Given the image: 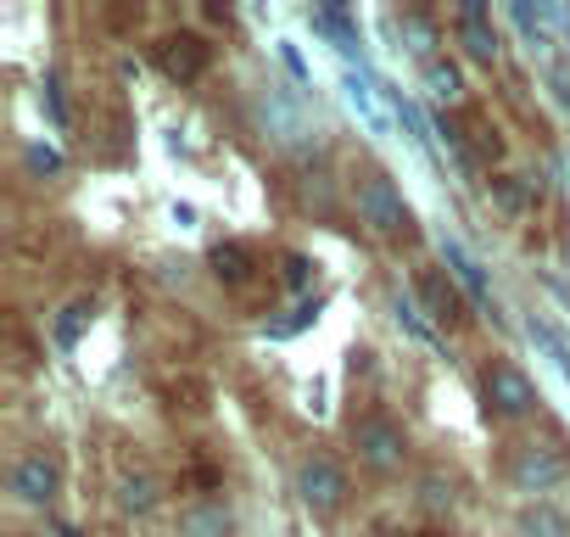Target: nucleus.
Listing matches in <instances>:
<instances>
[{
    "label": "nucleus",
    "instance_id": "nucleus-1",
    "mask_svg": "<svg viewBox=\"0 0 570 537\" xmlns=\"http://www.w3.org/2000/svg\"><path fill=\"white\" fill-rule=\"evenodd\" d=\"M353 196H358V218H364L375 235H414V213H409L403 191H397L381 168H370Z\"/></svg>",
    "mask_w": 570,
    "mask_h": 537
},
{
    "label": "nucleus",
    "instance_id": "nucleus-2",
    "mask_svg": "<svg viewBox=\"0 0 570 537\" xmlns=\"http://www.w3.org/2000/svg\"><path fill=\"white\" fill-rule=\"evenodd\" d=\"M353 448H358V459H364L370 470L392 476V470L409 459V431H403L392 414H364V420H353Z\"/></svg>",
    "mask_w": 570,
    "mask_h": 537
},
{
    "label": "nucleus",
    "instance_id": "nucleus-3",
    "mask_svg": "<svg viewBox=\"0 0 570 537\" xmlns=\"http://www.w3.org/2000/svg\"><path fill=\"white\" fill-rule=\"evenodd\" d=\"M509 481L514 492H553L559 481H570V453L559 442H520V453L509 459Z\"/></svg>",
    "mask_w": 570,
    "mask_h": 537
},
{
    "label": "nucleus",
    "instance_id": "nucleus-4",
    "mask_svg": "<svg viewBox=\"0 0 570 537\" xmlns=\"http://www.w3.org/2000/svg\"><path fill=\"white\" fill-rule=\"evenodd\" d=\"M297 492H303V504H308L320 520H331V515L347 504V470H342L331 453H308L303 470H297Z\"/></svg>",
    "mask_w": 570,
    "mask_h": 537
},
{
    "label": "nucleus",
    "instance_id": "nucleus-5",
    "mask_svg": "<svg viewBox=\"0 0 570 537\" xmlns=\"http://www.w3.org/2000/svg\"><path fill=\"white\" fill-rule=\"evenodd\" d=\"M481 403H487V414H498V420H525L542 398H537V387H531L514 364H492V370L481 375Z\"/></svg>",
    "mask_w": 570,
    "mask_h": 537
},
{
    "label": "nucleus",
    "instance_id": "nucleus-6",
    "mask_svg": "<svg viewBox=\"0 0 570 537\" xmlns=\"http://www.w3.org/2000/svg\"><path fill=\"white\" fill-rule=\"evenodd\" d=\"M442 263L453 268V281L470 292V303H475L481 314H492V320H498V309H492V286H487V268L470 257V246H464L459 235H442Z\"/></svg>",
    "mask_w": 570,
    "mask_h": 537
},
{
    "label": "nucleus",
    "instance_id": "nucleus-7",
    "mask_svg": "<svg viewBox=\"0 0 570 537\" xmlns=\"http://www.w3.org/2000/svg\"><path fill=\"white\" fill-rule=\"evenodd\" d=\"M57 487H62V476H57V465H51L46 453H23V459L12 465V492H18V504L46 509V504L57 498Z\"/></svg>",
    "mask_w": 570,
    "mask_h": 537
},
{
    "label": "nucleus",
    "instance_id": "nucleus-8",
    "mask_svg": "<svg viewBox=\"0 0 570 537\" xmlns=\"http://www.w3.org/2000/svg\"><path fill=\"white\" fill-rule=\"evenodd\" d=\"M207 46L196 40V35H168L163 46H157V68L168 74V79H179V85H196L202 74H207Z\"/></svg>",
    "mask_w": 570,
    "mask_h": 537
},
{
    "label": "nucleus",
    "instance_id": "nucleus-9",
    "mask_svg": "<svg viewBox=\"0 0 570 537\" xmlns=\"http://www.w3.org/2000/svg\"><path fill=\"white\" fill-rule=\"evenodd\" d=\"M459 29H464V51L492 68V62H498V35H492V23H487L481 0H464V7H459Z\"/></svg>",
    "mask_w": 570,
    "mask_h": 537
},
{
    "label": "nucleus",
    "instance_id": "nucleus-10",
    "mask_svg": "<svg viewBox=\"0 0 570 537\" xmlns=\"http://www.w3.org/2000/svg\"><path fill=\"white\" fill-rule=\"evenodd\" d=\"M314 29L331 35V46H336L347 62H358V74H364V40H358V23H353L342 7H320V12H314Z\"/></svg>",
    "mask_w": 570,
    "mask_h": 537
},
{
    "label": "nucleus",
    "instance_id": "nucleus-11",
    "mask_svg": "<svg viewBox=\"0 0 570 537\" xmlns=\"http://www.w3.org/2000/svg\"><path fill=\"white\" fill-rule=\"evenodd\" d=\"M392 29H397L403 51H409V57H420V68H425V62H436L442 35H436V23H431L425 12H397V18H392Z\"/></svg>",
    "mask_w": 570,
    "mask_h": 537
},
{
    "label": "nucleus",
    "instance_id": "nucleus-12",
    "mask_svg": "<svg viewBox=\"0 0 570 537\" xmlns=\"http://www.w3.org/2000/svg\"><path fill=\"white\" fill-rule=\"evenodd\" d=\"M207 263H213V275H218L224 286H246V281L257 275V257H252V246H240V241H218Z\"/></svg>",
    "mask_w": 570,
    "mask_h": 537
},
{
    "label": "nucleus",
    "instance_id": "nucleus-13",
    "mask_svg": "<svg viewBox=\"0 0 570 537\" xmlns=\"http://www.w3.org/2000/svg\"><path fill=\"white\" fill-rule=\"evenodd\" d=\"M347 101H353V113L364 118V129H370V135H386V107H381V85H370L364 74H347Z\"/></svg>",
    "mask_w": 570,
    "mask_h": 537
},
{
    "label": "nucleus",
    "instance_id": "nucleus-14",
    "mask_svg": "<svg viewBox=\"0 0 570 537\" xmlns=\"http://www.w3.org/2000/svg\"><path fill=\"white\" fill-rule=\"evenodd\" d=\"M420 297H425V314L436 325H464V303H459V292L448 281H420Z\"/></svg>",
    "mask_w": 570,
    "mask_h": 537
},
{
    "label": "nucleus",
    "instance_id": "nucleus-15",
    "mask_svg": "<svg viewBox=\"0 0 570 537\" xmlns=\"http://www.w3.org/2000/svg\"><path fill=\"white\" fill-rule=\"evenodd\" d=\"M179 537H229V509L224 504H196L179 515Z\"/></svg>",
    "mask_w": 570,
    "mask_h": 537
},
{
    "label": "nucleus",
    "instance_id": "nucleus-16",
    "mask_svg": "<svg viewBox=\"0 0 570 537\" xmlns=\"http://www.w3.org/2000/svg\"><path fill=\"white\" fill-rule=\"evenodd\" d=\"M520 537H570V515L537 498V504L520 515Z\"/></svg>",
    "mask_w": 570,
    "mask_h": 537
},
{
    "label": "nucleus",
    "instance_id": "nucleus-17",
    "mask_svg": "<svg viewBox=\"0 0 570 537\" xmlns=\"http://www.w3.org/2000/svg\"><path fill=\"white\" fill-rule=\"evenodd\" d=\"M425 90H431V101H442V107H453V101H464V74L453 68V62H425Z\"/></svg>",
    "mask_w": 570,
    "mask_h": 537
},
{
    "label": "nucleus",
    "instance_id": "nucleus-18",
    "mask_svg": "<svg viewBox=\"0 0 570 537\" xmlns=\"http://www.w3.org/2000/svg\"><path fill=\"white\" fill-rule=\"evenodd\" d=\"M525 336H531V342L542 348V359H548V364H553V370L570 381V348L559 342V331H553L548 320H537V314H531V320H525Z\"/></svg>",
    "mask_w": 570,
    "mask_h": 537
},
{
    "label": "nucleus",
    "instance_id": "nucleus-19",
    "mask_svg": "<svg viewBox=\"0 0 570 537\" xmlns=\"http://www.w3.org/2000/svg\"><path fill=\"white\" fill-rule=\"evenodd\" d=\"M118 504H124L129 515H151V509H157V481H151V476H124V481H118Z\"/></svg>",
    "mask_w": 570,
    "mask_h": 537
},
{
    "label": "nucleus",
    "instance_id": "nucleus-20",
    "mask_svg": "<svg viewBox=\"0 0 570 537\" xmlns=\"http://www.w3.org/2000/svg\"><path fill=\"white\" fill-rule=\"evenodd\" d=\"M263 118H268V129H279V140H297V135H303L297 107H292V101H279L274 90H268V101H263Z\"/></svg>",
    "mask_w": 570,
    "mask_h": 537
},
{
    "label": "nucleus",
    "instance_id": "nucleus-21",
    "mask_svg": "<svg viewBox=\"0 0 570 537\" xmlns=\"http://www.w3.org/2000/svg\"><path fill=\"white\" fill-rule=\"evenodd\" d=\"M397 320L409 325V336H420V342H431V348H442V336H436V325L425 320V309L409 297V292H397Z\"/></svg>",
    "mask_w": 570,
    "mask_h": 537
},
{
    "label": "nucleus",
    "instance_id": "nucleus-22",
    "mask_svg": "<svg viewBox=\"0 0 570 537\" xmlns=\"http://www.w3.org/2000/svg\"><path fill=\"white\" fill-rule=\"evenodd\" d=\"M23 157H29V168H35L40 179H57V174L68 168V163H62V152H57V146H46V140H35Z\"/></svg>",
    "mask_w": 570,
    "mask_h": 537
},
{
    "label": "nucleus",
    "instance_id": "nucleus-23",
    "mask_svg": "<svg viewBox=\"0 0 570 537\" xmlns=\"http://www.w3.org/2000/svg\"><path fill=\"white\" fill-rule=\"evenodd\" d=\"M85 320H90V303H73V309H62V320H57V348H73Z\"/></svg>",
    "mask_w": 570,
    "mask_h": 537
},
{
    "label": "nucleus",
    "instance_id": "nucleus-24",
    "mask_svg": "<svg viewBox=\"0 0 570 537\" xmlns=\"http://www.w3.org/2000/svg\"><path fill=\"white\" fill-rule=\"evenodd\" d=\"M279 275H285V286H292V292H303V286L314 281V263H308L303 252H285V263H279Z\"/></svg>",
    "mask_w": 570,
    "mask_h": 537
},
{
    "label": "nucleus",
    "instance_id": "nucleus-25",
    "mask_svg": "<svg viewBox=\"0 0 570 537\" xmlns=\"http://www.w3.org/2000/svg\"><path fill=\"white\" fill-rule=\"evenodd\" d=\"M425 509H453V481H442V476H425Z\"/></svg>",
    "mask_w": 570,
    "mask_h": 537
},
{
    "label": "nucleus",
    "instance_id": "nucleus-26",
    "mask_svg": "<svg viewBox=\"0 0 570 537\" xmlns=\"http://www.w3.org/2000/svg\"><path fill=\"white\" fill-rule=\"evenodd\" d=\"M320 309H325V297H314V303H303L292 320H285V325H274V336H292V331H303V325H314L320 320Z\"/></svg>",
    "mask_w": 570,
    "mask_h": 537
},
{
    "label": "nucleus",
    "instance_id": "nucleus-27",
    "mask_svg": "<svg viewBox=\"0 0 570 537\" xmlns=\"http://www.w3.org/2000/svg\"><path fill=\"white\" fill-rule=\"evenodd\" d=\"M46 107H51V124L62 129L68 124V101H62V79L57 74H46Z\"/></svg>",
    "mask_w": 570,
    "mask_h": 537
},
{
    "label": "nucleus",
    "instance_id": "nucleus-28",
    "mask_svg": "<svg viewBox=\"0 0 570 537\" xmlns=\"http://www.w3.org/2000/svg\"><path fill=\"white\" fill-rule=\"evenodd\" d=\"M279 62L292 68V79H297V85H308V62H303V51H297L292 40H279Z\"/></svg>",
    "mask_w": 570,
    "mask_h": 537
},
{
    "label": "nucleus",
    "instance_id": "nucleus-29",
    "mask_svg": "<svg viewBox=\"0 0 570 537\" xmlns=\"http://www.w3.org/2000/svg\"><path fill=\"white\" fill-rule=\"evenodd\" d=\"M492 196H498L509 213H520V207H525V191H520L514 179H492Z\"/></svg>",
    "mask_w": 570,
    "mask_h": 537
}]
</instances>
